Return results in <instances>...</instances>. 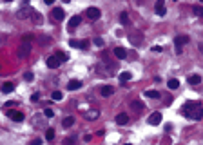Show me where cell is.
Segmentation results:
<instances>
[{"mask_svg": "<svg viewBox=\"0 0 203 145\" xmlns=\"http://www.w3.org/2000/svg\"><path fill=\"white\" fill-rule=\"evenodd\" d=\"M183 114L190 120H201L203 118V105L200 102H187L183 105Z\"/></svg>", "mask_w": 203, "mask_h": 145, "instance_id": "obj_1", "label": "cell"}, {"mask_svg": "<svg viewBox=\"0 0 203 145\" xmlns=\"http://www.w3.org/2000/svg\"><path fill=\"white\" fill-rule=\"evenodd\" d=\"M98 73L103 74V76H113L114 74V71H116V62H113V60H107V58H103L100 63H98Z\"/></svg>", "mask_w": 203, "mask_h": 145, "instance_id": "obj_2", "label": "cell"}, {"mask_svg": "<svg viewBox=\"0 0 203 145\" xmlns=\"http://www.w3.org/2000/svg\"><path fill=\"white\" fill-rule=\"evenodd\" d=\"M29 55H31V44H25V42H22L20 45L17 47V58L24 60V58H27Z\"/></svg>", "mask_w": 203, "mask_h": 145, "instance_id": "obj_3", "label": "cell"}, {"mask_svg": "<svg viewBox=\"0 0 203 145\" xmlns=\"http://www.w3.org/2000/svg\"><path fill=\"white\" fill-rule=\"evenodd\" d=\"M100 15L102 13H100L98 7H87V9H85V17H87L91 22H96L98 18H100Z\"/></svg>", "mask_w": 203, "mask_h": 145, "instance_id": "obj_4", "label": "cell"}, {"mask_svg": "<svg viewBox=\"0 0 203 145\" xmlns=\"http://www.w3.org/2000/svg\"><path fill=\"white\" fill-rule=\"evenodd\" d=\"M129 42H131L132 45H140L143 42L142 31H131V33H129Z\"/></svg>", "mask_w": 203, "mask_h": 145, "instance_id": "obj_5", "label": "cell"}, {"mask_svg": "<svg viewBox=\"0 0 203 145\" xmlns=\"http://www.w3.org/2000/svg\"><path fill=\"white\" fill-rule=\"evenodd\" d=\"M29 13H33L31 7H29L27 4H24V7H20V9L17 11V18H18V20H25V18H29Z\"/></svg>", "mask_w": 203, "mask_h": 145, "instance_id": "obj_6", "label": "cell"}, {"mask_svg": "<svg viewBox=\"0 0 203 145\" xmlns=\"http://www.w3.org/2000/svg\"><path fill=\"white\" fill-rule=\"evenodd\" d=\"M51 15H53V20H56V22H62L65 18V13H63L62 7H55V9L51 11Z\"/></svg>", "mask_w": 203, "mask_h": 145, "instance_id": "obj_7", "label": "cell"}, {"mask_svg": "<svg viewBox=\"0 0 203 145\" xmlns=\"http://www.w3.org/2000/svg\"><path fill=\"white\" fill-rule=\"evenodd\" d=\"M69 45L75 47V49H87V47H89V42L87 40H71Z\"/></svg>", "mask_w": 203, "mask_h": 145, "instance_id": "obj_8", "label": "cell"}, {"mask_svg": "<svg viewBox=\"0 0 203 145\" xmlns=\"http://www.w3.org/2000/svg\"><path fill=\"white\" fill-rule=\"evenodd\" d=\"M185 44H189V36H185V35H180L174 38V45L178 47V51H182V45H185Z\"/></svg>", "mask_w": 203, "mask_h": 145, "instance_id": "obj_9", "label": "cell"}, {"mask_svg": "<svg viewBox=\"0 0 203 145\" xmlns=\"http://www.w3.org/2000/svg\"><path fill=\"white\" fill-rule=\"evenodd\" d=\"M33 125L38 127V129H44V127H45V118H44L42 114H35V116H33Z\"/></svg>", "mask_w": 203, "mask_h": 145, "instance_id": "obj_10", "label": "cell"}, {"mask_svg": "<svg viewBox=\"0 0 203 145\" xmlns=\"http://www.w3.org/2000/svg\"><path fill=\"white\" fill-rule=\"evenodd\" d=\"M147 122H149V125H160V122H162V113H152Z\"/></svg>", "mask_w": 203, "mask_h": 145, "instance_id": "obj_11", "label": "cell"}, {"mask_svg": "<svg viewBox=\"0 0 203 145\" xmlns=\"http://www.w3.org/2000/svg\"><path fill=\"white\" fill-rule=\"evenodd\" d=\"M129 107H131V111H132V113H142L145 105H143L142 102H138V100H132V102L129 104Z\"/></svg>", "mask_w": 203, "mask_h": 145, "instance_id": "obj_12", "label": "cell"}, {"mask_svg": "<svg viewBox=\"0 0 203 145\" xmlns=\"http://www.w3.org/2000/svg\"><path fill=\"white\" fill-rule=\"evenodd\" d=\"M47 67H49V69H56V67H60V60H58V58H56V56H49V58H47Z\"/></svg>", "mask_w": 203, "mask_h": 145, "instance_id": "obj_13", "label": "cell"}, {"mask_svg": "<svg viewBox=\"0 0 203 145\" xmlns=\"http://www.w3.org/2000/svg\"><path fill=\"white\" fill-rule=\"evenodd\" d=\"M113 93H114V87H111V85H102L100 87L102 96H113Z\"/></svg>", "mask_w": 203, "mask_h": 145, "instance_id": "obj_14", "label": "cell"}, {"mask_svg": "<svg viewBox=\"0 0 203 145\" xmlns=\"http://www.w3.org/2000/svg\"><path fill=\"white\" fill-rule=\"evenodd\" d=\"M7 116H9L13 122H22V120H24V114L18 113V111H9V113H7Z\"/></svg>", "mask_w": 203, "mask_h": 145, "instance_id": "obj_15", "label": "cell"}, {"mask_svg": "<svg viewBox=\"0 0 203 145\" xmlns=\"http://www.w3.org/2000/svg\"><path fill=\"white\" fill-rule=\"evenodd\" d=\"M154 9H156V13H158L160 17H165V13H167V9H165V4H163L162 0H160V2H156Z\"/></svg>", "mask_w": 203, "mask_h": 145, "instance_id": "obj_16", "label": "cell"}, {"mask_svg": "<svg viewBox=\"0 0 203 145\" xmlns=\"http://www.w3.org/2000/svg\"><path fill=\"white\" fill-rule=\"evenodd\" d=\"M80 24H82V17H73V18L69 20V29L73 31V29H75V27H78Z\"/></svg>", "mask_w": 203, "mask_h": 145, "instance_id": "obj_17", "label": "cell"}, {"mask_svg": "<svg viewBox=\"0 0 203 145\" xmlns=\"http://www.w3.org/2000/svg\"><path fill=\"white\" fill-rule=\"evenodd\" d=\"M114 56L120 58V60H123V58H127V51H125L123 47H116V49H114Z\"/></svg>", "mask_w": 203, "mask_h": 145, "instance_id": "obj_18", "label": "cell"}, {"mask_svg": "<svg viewBox=\"0 0 203 145\" xmlns=\"http://www.w3.org/2000/svg\"><path fill=\"white\" fill-rule=\"evenodd\" d=\"M80 87H82L80 80H71V82L67 83V89H69V91H76V89H80Z\"/></svg>", "mask_w": 203, "mask_h": 145, "instance_id": "obj_19", "label": "cell"}, {"mask_svg": "<svg viewBox=\"0 0 203 145\" xmlns=\"http://www.w3.org/2000/svg\"><path fill=\"white\" fill-rule=\"evenodd\" d=\"M127 122H129V116H127L125 113H122V114H118V116H116V124H118V125H125Z\"/></svg>", "mask_w": 203, "mask_h": 145, "instance_id": "obj_20", "label": "cell"}, {"mask_svg": "<svg viewBox=\"0 0 203 145\" xmlns=\"http://www.w3.org/2000/svg\"><path fill=\"white\" fill-rule=\"evenodd\" d=\"M200 82H201V76H200V74H192V76H189V83H190V85H198Z\"/></svg>", "mask_w": 203, "mask_h": 145, "instance_id": "obj_21", "label": "cell"}, {"mask_svg": "<svg viewBox=\"0 0 203 145\" xmlns=\"http://www.w3.org/2000/svg\"><path fill=\"white\" fill-rule=\"evenodd\" d=\"M13 89H15V85H13L11 82H6L4 85H2V93H6V94H7V93H11Z\"/></svg>", "mask_w": 203, "mask_h": 145, "instance_id": "obj_22", "label": "cell"}, {"mask_svg": "<svg viewBox=\"0 0 203 145\" xmlns=\"http://www.w3.org/2000/svg\"><path fill=\"white\" fill-rule=\"evenodd\" d=\"M73 124H75V118H73V116H67V118H63V122H62V125H63L65 129H69Z\"/></svg>", "mask_w": 203, "mask_h": 145, "instance_id": "obj_23", "label": "cell"}, {"mask_svg": "<svg viewBox=\"0 0 203 145\" xmlns=\"http://www.w3.org/2000/svg\"><path fill=\"white\" fill-rule=\"evenodd\" d=\"M192 13H194L196 17L203 18V6H194V7H192Z\"/></svg>", "mask_w": 203, "mask_h": 145, "instance_id": "obj_24", "label": "cell"}, {"mask_svg": "<svg viewBox=\"0 0 203 145\" xmlns=\"http://www.w3.org/2000/svg\"><path fill=\"white\" fill-rule=\"evenodd\" d=\"M167 85H169V89H172V91H174V89H178V87H180V82H178L176 78H170Z\"/></svg>", "mask_w": 203, "mask_h": 145, "instance_id": "obj_25", "label": "cell"}, {"mask_svg": "<svg viewBox=\"0 0 203 145\" xmlns=\"http://www.w3.org/2000/svg\"><path fill=\"white\" fill-rule=\"evenodd\" d=\"M85 118H87V120H91V122H93V120H96V118H98V111H89V113L85 114Z\"/></svg>", "mask_w": 203, "mask_h": 145, "instance_id": "obj_26", "label": "cell"}, {"mask_svg": "<svg viewBox=\"0 0 203 145\" xmlns=\"http://www.w3.org/2000/svg\"><path fill=\"white\" fill-rule=\"evenodd\" d=\"M120 24H123V25H127L129 24V15L123 11V13H120Z\"/></svg>", "mask_w": 203, "mask_h": 145, "instance_id": "obj_27", "label": "cell"}, {"mask_svg": "<svg viewBox=\"0 0 203 145\" xmlns=\"http://www.w3.org/2000/svg\"><path fill=\"white\" fill-rule=\"evenodd\" d=\"M131 76H132V74H131L129 71H123L122 74H120V80H122V82H129V80H131Z\"/></svg>", "mask_w": 203, "mask_h": 145, "instance_id": "obj_28", "label": "cell"}, {"mask_svg": "<svg viewBox=\"0 0 203 145\" xmlns=\"http://www.w3.org/2000/svg\"><path fill=\"white\" fill-rule=\"evenodd\" d=\"M145 96H147V98H160V93H158V91H147Z\"/></svg>", "mask_w": 203, "mask_h": 145, "instance_id": "obj_29", "label": "cell"}, {"mask_svg": "<svg viewBox=\"0 0 203 145\" xmlns=\"http://www.w3.org/2000/svg\"><path fill=\"white\" fill-rule=\"evenodd\" d=\"M51 98H53V100H62V98H63V94H62L60 91H53Z\"/></svg>", "mask_w": 203, "mask_h": 145, "instance_id": "obj_30", "label": "cell"}, {"mask_svg": "<svg viewBox=\"0 0 203 145\" xmlns=\"http://www.w3.org/2000/svg\"><path fill=\"white\" fill-rule=\"evenodd\" d=\"M55 56H56V58H58L60 62H65V60H67V55H65V53H56Z\"/></svg>", "mask_w": 203, "mask_h": 145, "instance_id": "obj_31", "label": "cell"}, {"mask_svg": "<svg viewBox=\"0 0 203 145\" xmlns=\"http://www.w3.org/2000/svg\"><path fill=\"white\" fill-rule=\"evenodd\" d=\"M24 80L33 82V80H35V74H33V73H25V74H24Z\"/></svg>", "mask_w": 203, "mask_h": 145, "instance_id": "obj_32", "label": "cell"}, {"mask_svg": "<svg viewBox=\"0 0 203 145\" xmlns=\"http://www.w3.org/2000/svg\"><path fill=\"white\" fill-rule=\"evenodd\" d=\"M45 138H47V140H53V138H55V131H53V129H47Z\"/></svg>", "mask_w": 203, "mask_h": 145, "instance_id": "obj_33", "label": "cell"}, {"mask_svg": "<svg viewBox=\"0 0 203 145\" xmlns=\"http://www.w3.org/2000/svg\"><path fill=\"white\" fill-rule=\"evenodd\" d=\"M33 22H35V24H40V22H42L40 15H38V13H36V11H33Z\"/></svg>", "mask_w": 203, "mask_h": 145, "instance_id": "obj_34", "label": "cell"}, {"mask_svg": "<svg viewBox=\"0 0 203 145\" xmlns=\"http://www.w3.org/2000/svg\"><path fill=\"white\" fill-rule=\"evenodd\" d=\"M49 42H51L49 36H40V44L42 45H49Z\"/></svg>", "mask_w": 203, "mask_h": 145, "instance_id": "obj_35", "label": "cell"}, {"mask_svg": "<svg viewBox=\"0 0 203 145\" xmlns=\"http://www.w3.org/2000/svg\"><path fill=\"white\" fill-rule=\"evenodd\" d=\"M44 114H45V118H53V116H55L53 109H45V111H44Z\"/></svg>", "mask_w": 203, "mask_h": 145, "instance_id": "obj_36", "label": "cell"}, {"mask_svg": "<svg viewBox=\"0 0 203 145\" xmlns=\"http://www.w3.org/2000/svg\"><path fill=\"white\" fill-rule=\"evenodd\" d=\"M93 44H94V45H98V47H103V40H102V38H98V36L93 40Z\"/></svg>", "mask_w": 203, "mask_h": 145, "instance_id": "obj_37", "label": "cell"}, {"mask_svg": "<svg viewBox=\"0 0 203 145\" xmlns=\"http://www.w3.org/2000/svg\"><path fill=\"white\" fill-rule=\"evenodd\" d=\"M65 145H75V138H65Z\"/></svg>", "mask_w": 203, "mask_h": 145, "instance_id": "obj_38", "label": "cell"}, {"mask_svg": "<svg viewBox=\"0 0 203 145\" xmlns=\"http://www.w3.org/2000/svg\"><path fill=\"white\" fill-rule=\"evenodd\" d=\"M29 145H42V140H40V138H36V140H33Z\"/></svg>", "mask_w": 203, "mask_h": 145, "instance_id": "obj_39", "label": "cell"}, {"mask_svg": "<svg viewBox=\"0 0 203 145\" xmlns=\"http://www.w3.org/2000/svg\"><path fill=\"white\" fill-rule=\"evenodd\" d=\"M38 98H40V94H38V93H35V94H33V96H31V100H33V102H36V100H38Z\"/></svg>", "mask_w": 203, "mask_h": 145, "instance_id": "obj_40", "label": "cell"}, {"mask_svg": "<svg viewBox=\"0 0 203 145\" xmlns=\"http://www.w3.org/2000/svg\"><path fill=\"white\" fill-rule=\"evenodd\" d=\"M13 105H17V102H7V104H6V107H13Z\"/></svg>", "mask_w": 203, "mask_h": 145, "instance_id": "obj_41", "label": "cell"}, {"mask_svg": "<svg viewBox=\"0 0 203 145\" xmlns=\"http://www.w3.org/2000/svg\"><path fill=\"white\" fill-rule=\"evenodd\" d=\"M200 51L203 53V44H200Z\"/></svg>", "mask_w": 203, "mask_h": 145, "instance_id": "obj_42", "label": "cell"}, {"mask_svg": "<svg viewBox=\"0 0 203 145\" xmlns=\"http://www.w3.org/2000/svg\"><path fill=\"white\" fill-rule=\"evenodd\" d=\"M125 145H131V143H125Z\"/></svg>", "mask_w": 203, "mask_h": 145, "instance_id": "obj_43", "label": "cell"}]
</instances>
